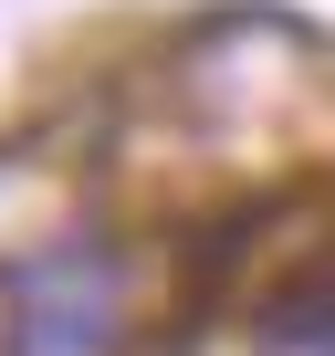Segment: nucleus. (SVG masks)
Wrapping results in <instances>:
<instances>
[{"label": "nucleus", "mask_w": 335, "mask_h": 356, "mask_svg": "<svg viewBox=\"0 0 335 356\" xmlns=\"http://www.w3.org/2000/svg\"><path fill=\"white\" fill-rule=\"evenodd\" d=\"M115 325H126V262L95 231L11 262V283H0V335H11V356H105Z\"/></svg>", "instance_id": "nucleus-1"}, {"label": "nucleus", "mask_w": 335, "mask_h": 356, "mask_svg": "<svg viewBox=\"0 0 335 356\" xmlns=\"http://www.w3.org/2000/svg\"><path fill=\"white\" fill-rule=\"evenodd\" d=\"M252 346H262V356H335V273H325V283L272 293V304H262V325H252Z\"/></svg>", "instance_id": "nucleus-2"}]
</instances>
